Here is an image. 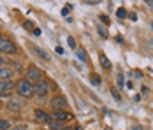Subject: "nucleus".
<instances>
[{
    "label": "nucleus",
    "mask_w": 153,
    "mask_h": 130,
    "mask_svg": "<svg viewBox=\"0 0 153 130\" xmlns=\"http://www.w3.org/2000/svg\"><path fill=\"white\" fill-rule=\"evenodd\" d=\"M16 93L21 97V99H32L33 95H35V88H33V83H30L27 77H23V79H19L18 83H16Z\"/></svg>",
    "instance_id": "f257e3e1"
},
{
    "label": "nucleus",
    "mask_w": 153,
    "mask_h": 130,
    "mask_svg": "<svg viewBox=\"0 0 153 130\" xmlns=\"http://www.w3.org/2000/svg\"><path fill=\"white\" fill-rule=\"evenodd\" d=\"M16 91L14 81H0V97H11Z\"/></svg>",
    "instance_id": "f03ea898"
},
{
    "label": "nucleus",
    "mask_w": 153,
    "mask_h": 130,
    "mask_svg": "<svg viewBox=\"0 0 153 130\" xmlns=\"http://www.w3.org/2000/svg\"><path fill=\"white\" fill-rule=\"evenodd\" d=\"M16 51H18V49H16L14 42L9 41V39H5V37H2V41H0V53H4V55H13Z\"/></svg>",
    "instance_id": "7ed1b4c3"
},
{
    "label": "nucleus",
    "mask_w": 153,
    "mask_h": 130,
    "mask_svg": "<svg viewBox=\"0 0 153 130\" xmlns=\"http://www.w3.org/2000/svg\"><path fill=\"white\" fill-rule=\"evenodd\" d=\"M27 79L30 81V83H37V81H41L42 79V72H41V69H37L35 65H30L28 69H27Z\"/></svg>",
    "instance_id": "20e7f679"
},
{
    "label": "nucleus",
    "mask_w": 153,
    "mask_h": 130,
    "mask_svg": "<svg viewBox=\"0 0 153 130\" xmlns=\"http://www.w3.org/2000/svg\"><path fill=\"white\" fill-rule=\"evenodd\" d=\"M51 107H53V111H65V107H67V99H65L63 95L53 97V99H51Z\"/></svg>",
    "instance_id": "39448f33"
},
{
    "label": "nucleus",
    "mask_w": 153,
    "mask_h": 130,
    "mask_svg": "<svg viewBox=\"0 0 153 130\" xmlns=\"http://www.w3.org/2000/svg\"><path fill=\"white\" fill-rule=\"evenodd\" d=\"M33 88H35V93H37V95H41V97L48 95V91H49V85H48L46 79H41V81H37V83L33 85Z\"/></svg>",
    "instance_id": "423d86ee"
},
{
    "label": "nucleus",
    "mask_w": 153,
    "mask_h": 130,
    "mask_svg": "<svg viewBox=\"0 0 153 130\" xmlns=\"http://www.w3.org/2000/svg\"><path fill=\"white\" fill-rule=\"evenodd\" d=\"M35 120L37 121H41V123H48V125H51V116L48 114L46 111H42V109H35Z\"/></svg>",
    "instance_id": "0eeeda50"
},
{
    "label": "nucleus",
    "mask_w": 153,
    "mask_h": 130,
    "mask_svg": "<svg viewBox=\"0 0 153 130\" xmlns=\"http://www.w3.org/2000/svg\"><path fill=\"white\" fill-rule=\"evenodd\" d=\"M51 120H55L56 123H63V121L71 120V114H67V111H53Z\"/></svg>",
    "instance_id": "6e6552de"
},
{
    "label": "nucleus",
    "mask_w": 153,
    "mask_h": 130,
    "mask_svg": "<svg viewBox=\"0 0 153 130\" xmlns=\"http://www.w3.org/2000/svg\"><path fill=\"white\" fill-rule=\"evenodd\" d=\"M14 77V71L11 67H2L0 69V81H13Z\"/></svg>",
    "instance_id": "1a4fd4ad"
},
{
    "label": "nucleus",
    "mask_w": 153,
    "mask_h": 130,
    "mask_svg": "<svg viewBox=\"0 0 153 130\" xmlns=\"http://www.w3.org/2000/svg\"><path fill=\"white\" fill-rule=\"evenodd\" d=\"M7 109L13 111V113H19V111H21V100H18V99H11L9 104H7Z\"/></svg>",
    "instance_id": "9d476101"
},
{
    "label": "nucleus",
    "mask_w": 153,
    "mask_h": 130,
    "mask_svg": "<svg viewBox=\"0 0 153 130\" xmlns=\"http://www.w3.org/2000/svg\"><path fill=\"white\" fill-rule=\"evenodd\" d=\"M76 55H77V58H79L81 62H85V63L88 62V53H86L83 48H77V49H76Z\"/></svg>",
    "instance_id": "9b49d317"
},
{
    "label": "nucleus",
    "mask_w": 153,
    "mask_h": 130,
    "mask_svg": "<svg viewBox=\"0 0 153 130\" xmlns=\"http://www.w3.org/2000/svg\"><path fill=\"white\" fill-rule=\"evenodd\" d=\"M99 58H100V65H102V69L109 71V69H111V62L107 60V56H106V55H100Z\"/></svg>",
    "instance_id": "f8f14e48"
},
{
    "label": "nucleus",
    "mask_w": 153,
    "mask_h": 130,
    "mask_svg": "<svg viewBox=\"0 0 153 130\" xmlns=\"http://www.w3.org/2000/svg\"><path fill=\"white\" fill-rule=\"evenodd\" d=\"M33 49H35V53L39 55L41 58H44V60H49V55H48L44 49H41V48H37V46H33Z\"/></svg>",
    "instance_id": "ddd939ff"
},
{
    "label": "nucleus",
    "mask_w": 153,
    "mask_h": 130,
    "mask_svg": "<svg viewBox=\"0 0 153 130\" xmlns=\"http://www.w3.org/2000/svg\"><path fill=\"white\" fill-rule=\"evenodd\" d=\"M97 32H99V35H100L102 39H107V37H109V35H107L106 27H102V25H97Z\"/></svg>",
    "instance_id": "4468645a"
},
{
    "label": "nucleus",
    "mask_w": 153,
    "mask_h": 130,
    "mask_svg": "<svg viewBox=\"0 0 153 130\" xmlns=\"http://www.w3.org/2000/svg\"><path fill=\"white\" fill-rule=\"evenodd\" d=\"M90 77H92V79H90V81H92V85H95V86H99V85H100V81H102V79H100V76H97V74H92Z\"/></svg>",
    "instance_id": "2eb2a0df"
},
{
    "label": "nucleus",
    "mask_w": 153,
    "mask_h": 130,
    "mask_svg": "<svg viewBox=\"0 0 153 130\" xmlns=\"http://www.w3.org/2000/svg\"><path fill=\"white\" fill-rule=\"evenodd\" d=\"M72 9H74V5H72V4H67V5H65V7L62 9V14H63V16H67L69 13H71V11H72Z\"/></svg>",
    "instance_id": "dca6fc26"
},
{
    "label": "nucleus",
    "mask_w": 153,
    "mask_h": 130,
    "mask_svg": "<svg viewBox=\"0 0 153 130\" xmlns=\"http://www.w3.org/2000/svg\"><path fill=\"white\" fill-rule=\"evenodd\" d=\"M67 44H69V48H71V49H77V48H76V41H74V37H71V35H69V37H67Z\"/></svg>",
    "instance_id": "f3484780"
},
{
    "label": "nucleus",
    "mask_w": 153,
    "mask_h": 130,
    "mask_svg": "<svg viewBox=\"0 0 153 130\" xmlns=\"http://www.w3.org/2000/svg\"><path fill=\"white\" fill-rule=\"evenodd\" d=\"M116 16H118L120 19H123V18H127V16H128V13H127L125 9H118V13H116Z\"/></svg>",
    "instance_id": "a211bd4d"
},
{
    "label": "nucleus",
    "mask_w": 153,
    "mask_h": 130,
    "mask_svg": "<svg viewBox=\"0 0 153 130\" xmlns=\"http://www.w3.org/2000/svg\"><path fill=\"white\" fill-rule=\"evenodd\" d=\"M9 127H11V125H9V121H5V120H0V130H7Z\"/></svg>",
    "instance_id": "6ab92c4d"
},
{
    "label": "nucleus",
    "mask_w": 153,
    "mask_h": 130,
    "mask_svg": "<svg viewBox=\"0 0 153 130\" xmlns=\"http://www.w3.org/2000/svg\"><path fill=\"white\" fill-rule=\"evenodd\" d=\"M116 81H118V86H120V88H123V86H125V81H123V76H122V74H118Z\"/></svg>",
    "instance_id": "aec40b11"
},
{
    "label": "nucleus",
    "mask_w": 153,
    "mask_h": 130,
    "mask_svg": "<svg viewBox=\"0 0 153 130\" xmlns=\"http://www.w3.org/2000/svg\"><path fill=\"white\" fill-rule=\"evenodd\" d=\"M23 27H25V28H28V30H33V23H32V21H25V23H23Z\"/></svg>",
    "instance_id": "412c9836"
},
{
    "label": "nucleus",
    "mask_w": 153,
    "mask_h": 130,
    "mask_svg": "<svg viewBox=\"0 0 153 130\" xmlns=\"http://www.w3.org/2000/svg\"><path fill=\"white\" fill-rule=\"evenodd\" d=\"M100 21H102L104 25H109V18H107L106 14H102V16H100Z\"/></svg>",
    "instance_id": "4be33fe9"
},
{
    "label": "nucleus",
    "mask_w": 153,
    "mask_h": 130,
    "mask_svg": "<svg viewBox=\"0 0 153 130\" xmlns=\"http://www.w3.org/2000/svg\"><path fill=\"white\" fill-rule=\"evenodd\" d=\"M111 91H113V97H114L116 100H122V97H120V93H118L116 90H111Z\"/></svg>",
    "instance_id": "5701e85b"
},
{
    "label": "nucleus",
    "mask_w": 153,
    "mask_h": 130,
    "mask_svg": "<svg viewBox=\"0 0 153 130\" xmlns=\"http://www.w3.org/2000/svg\"><path fill=\"white\" fill-rule=\"evenodd\" d=\"M41 33H42V32L39 28H33V35H35V37H41Z\"/></svg>",
    "instance_id": "b1692460"
},
{
    "label": "nucleus",
    "mask_w": 153,
    "mask_h": 130,
    "mask_svg": "<svg viewBox=\"0 0 153 130\" xmlns=\"http://www.w3.org/2000/svg\"><path fill=\"white\" fill-rule=\"evenodd\" d=\"M85 4H88V5H97V2H93V0H86Z\"/></svg>",
    "instance_id": "393cba45"
},
{
    "label": "nucleus",
    "mask_w": 153,
    "mask_h": 130,
    "mask_svg": "<svg viewBox=\"0 0 153 130\" xmlns=\"http://www.w3.org/2000/svg\"><path fill=\"white\" fill-rule=\"evenodd\" d=\"M128 16H130V19H132V21H136V19H137V16L134 14V13H130V14H128Z\"/></svg>",
    "instance_id": "a878e982"
},
{
    "label": "nucleus",
    "mask_w": 153,
    "mask_h": 130,
    "mask_svg": "<svg viewBox=\"0 0 153 130\" xmlns=\"http://www.w3.org/2000/svg\"><path fill=\"white\" fill-rule=\"evenodd\" d=\"M4 63H5V62H4V58H2V55H0V69L4 67Z\"/></svg>",
    "instance_id": "bb28decb"
},
{
    "label": "nucleus",
    "mask_w": 153,
    "mask_h": 130,
    "mask_svg": "<svg viewBox=\"0 0 153 130\" xmlns=\"http://www.w3.org/2000/svg\"><path fill=\"white\" fill-rule=\"evenodd\" d=\"M132 130H143V127H134Z\"/></svg>",
    "instance_id": "cd10ccee"
},
{
    "label": "nucleus",
    "mask_w": 153,
    "mask_h": 130,
    "mask_svg": "<svg viewBox=\"0 0 153 130\" xmlns=\"http://www.w3.org/2000/svg\"><path fill=\"white\" fill-rule=\"evenodd\" d=\"M150 27H152V30H153V21H152V25H150Z\"/></svg>",
    "instance_id": "c85d7f7f"
},
{
    "label": "nucleus",
    "mask_w": 153,
    "mask_h": 130,
    "mask_svg": "<svg viewBox=\"0 0 153 130\" xmlns=\"http://www.w3.org/2000/svg\"><path fill=\"white\" fill-rule=\"evenodd\" d=\"M0 41H2V35H0Z\"/></svg>",
    "instance_id": "c756f323"
},
{
    "label": "nucleus",
    "mask_w": 153,
    "mask_h": 130,
    "mask_svg": "<svg viewBox=\"0 0 153 130\" xmlns=\"http://www.w3.org/2000/svg\"><path fill=\"white\" fill-rule=\"evenodd\" d=\"M0 105H2V100H0Z\"/></svg>",
    "instance_id": "7c9ffc66"
},
{
    "label": "nucleus",
    "mask_w": 153,
    "mask_h": 130,
    "mask_svg": "<svg viewBox=\"0 0 153 130\" xmlns=\"http://www.w3.org/2000/svg\"><path fill=\"white\" fill-rule=\"evenodd\" d=\"M65 130H71V129H65Z\"/></svg>",
    "instance_id": "2f4dec72"
}]
</instances>
